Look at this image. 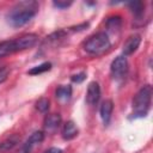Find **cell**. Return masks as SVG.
Masks as SVG:
<instances>
[{"mask_svg": "<svg viewBox=\"0 0 153 153\" xmlns=\"http://www.w3.org/2000/svg\"><path fill=\"white\" fill-rule=\"evenodd\" d=\"M12 53H16V50H14V41L13 39L0 42V57H4V56L10 55Z\"/></svg>", "mask_w": 153, "mask_h": 153, "instance_id": "cell-15", "label": "cell"}, {"mask_svg": "<svg viewBox=\"0 0 153 153\" xmlns=\"http://www.w3.org/2000/svg\"><path fill=\"white\" fill-rule=\"evenodd\" d=\"M44 153H62V151L60 148H56V147H51L49 149H47Z\"/></svg>", "mask_w": 153, "mask_h": 153, "instance_id": "cell-24", "label": "cell"}, {"mask_svg": "<svg viewBox=\"0 0 153 153\" xmlns=\"http://www.w3.org/2000/svg\"><path fill=\"white\" fill-rule=\"evenodd\" d=\"M44 140V133L41 131V130H37V131H33L29 139L20 146V148L18 149L17 153H31V151L33 149L35 146L39 145L42 141Z\"/></svg>", "mask_w": 153, "mask_h": 153, "instance_id": "cell-5", "label": "cell"}, {"mask_svg": "<svg viewBox=\"0 0 153 153\" xmlns=\"http://www.w3.org/2000/svg\"><path fill=\"white\" fill-rule=\"evenodd\" d=\"M19 141H20V137L18 135H11L10 137L5 139L4 141L0 142V153L11 151L19 143Z\"/></svg>", "mask_w": 153, "mask_h": 153, "instance_id": "cell-12", "label": "cell"}, {"mask_svg": "<svg viewBox=\"0 0 153 153\" xmlns=\"http://www.w3.org/2000/svg\"><path fill=\"white\" fill-rule=\"evenodd\" d=\"M114 110V103L111 99H106L102 103L100 108H99V114H100V118L103 121V123L105 126L109 124L110 118H111V114Z\"/></svg>", "mask_w": 153, "mask_h": 153, "instance_id": "cell-9", "label": "cell"}, {"mask_svg": "<svg viewBox=\"0 0 153 153\" xmlns=\"http://www.w3.org/2000/svg\"><path fill=\"white\" fill-rule=\"evenodd\" d=\"M85 79H86V73H85V72H80V73L74 74V75L71 76V80H72L73 82H76V84L82 82Z\"/></svg>", "mask_w": 153, "mask_h": 153, "instance_id": "cell-20", "label": "cell"}, {"mask_svg": "<svg viewBox=\"0 0 153 153\" xmlns=\"http://www.w3.org/2000/svg\"><path fill=\"white\" fill-rule=\"evenodd\" d=\"M152 99V86H142L133 98V116L134 117H145L149 110Z\"/></svg>", "mask_w": 153, "mask_h": 153, "instance_id": "cell-2", "label": "cell"}, {"mask_svg": "<svg viewBox=\"0 0 153 153\" xmlns=\"http://www.w3.org/2000/svg\"><path fill=\"white\" fill-rule=\"evenodd\" d=\"M38 4L36 1H22L7 16V22L12 27H20L29 23L37 13Z\"/></svg>", "mask_w": 153, "mask_h": 153, "instance_id": "cell-1", "label": "cell"}, {"mask_svg": "<svg viewBox=\"0 0 153 153\" xmlns=\"http://www.w3.org/2000/svg\"><path fill=\"white\" fill-rule=\"evenodd\" d=\"M105 25H106V29L111 32H118L121 30V26H122V19L120 16H112V17H109L105 22Z\"/></svg>", "mask_w": 153, "mask_h": 153, "instance_id": "cell-14", "label": "cell"}, {"mask_svg": "<svg viewBox=\"0 0 153 153\" xmlns=\"http://www.w3.org/2000/svg\"><path fill=\"white\" fill-rule=\"evenodd\" d=\"M53 5L60 10H63V8H67L72 5V1H53Z\"/></svg>", "mask_w": 153, "mask_h": 153, "instance_id": "cell-22", "label": "cell"}, {"mask_svg": "<svg viewBox=\"0 0 153 153\" xmlns=\"http://www.w3.org/2000/svg\"><path fill=\"white\" fill-rule=\"evenodd\" d=\"M65 36H66V32H65L63 30H59V31L53 32L51 35H49V36L47 37V42H48V41H49V42H51V41H59V39L63 38Z\"/></svg>", "mask_w": 153, "mask_h": 153, "instance_id": "cell-19", "label": "cell"}, {"mask_svg": "<svg viewBox=\"0 0 153 153\" xmlns=\"http://www.w3.org/2000/svg\"><path fill=\"white\" fill-rule=\"evenodd\" d=\"M13 41H14V50L20 51V50L30 49L33 45H36V43L38 42V36L36 33H25Z\"/></svg>", "mask_w": 153, "mask_h": 153, "instance_id": "cell-4", "label": "cell"}, {"mask_svg": "<svg viewBox=\"0 0 153 153\" xmlns=\"http://www.w3.org/2000/svg\"><path fill=\"white\" fill-rule=\"evenodd\" d=\"M43 124H44V128L48 131H54L61 124V116H60V114H49V115H47L45 118H44Z\"/></svg>", "mask_w": 153, "mask_h": 153, "instance_id": "cell-10", "label": "cell"}, {"mask_svg": "<svg viewBox=\"0 0 153 153\" xmlns=\"http://www.w3.org/2000/svg\"><path fill=\"white\" fill-rule=\"evenodd\" d=\"M36 109L39 112H47L49 109V100L47 98H41L36 102Z\"/></svg>", "mask_w": 153, "mask_h": 153, "instance_id": "cell-18", "label": "cell"}, {"mask_svg": "<svg viewBox=\"0 0 153 153\" xmlns=\"http://www.w3.org/2000/svg\"><path fill=\"white\" fill-rule=\"evenodd\" d=\"M111 45L109 36L106 32H97L91 36L84 44V49L88 54H100L108 50Z\"/></svg>", "mask_w": 153, "mask_h": 153, "instance_id": "cell-3", "label": "cell"}, {"mask_svg": "<svg viewBox=\"0 0 153 153\" xmlns=\"http://www.w3.org/2000/svg\"><path fill=\"white\" fill-rule=\"evenodd\" d=\"M128 7L134 13L135 17H141V14L143 13L145 4L142 1H130V2H128Z\"/></svg>", "mask_w": 153, "mask_h": 153, "instance_id": "cell-16", "label": "cell"}, {"mask_svg": "<svg viewBox=\"0 0 153 153\" xmlns=\"http://www.w3.org/2000/svg\"><path fill=\"white\" fill-rule=\"evenodd\" d=\"M100 98V87L97 81H92L87 86V92H86V102L90 105H94L98 103Z\"/></svg>", "mask_w": 153, "mask_h": 153, "instance_id": "cell-7", "label": "cell"}, {"mask_svg": "<svg viewBox=\"0 0 153 153\" xmlns=\"http://www.w3.org/2000/svg\"><path fill=\"white\" fill-rule=\"evenodd\" d=\"M55 97L60 102H67L72 97V86L71 85H61L55 91Z\"/></svg>", "mask_w": 153, "mask_h": 153, "instance_id": "cell-13", "label": "cell"}, {"mask_svg": "<svg viewBox=\"0 0 153 153\" xmlns=\"http://www.w3.org/2000/svg\"><path fill=\"white\" fill-rule=\"evenodd\" d=\"M10 72H11V71H10V67H7V66H2V67H0V84L4 82V81L7 79Z\"/></svg>", "mask_w": 153, "mask_h": 153, "instance_id": "cell-21", "label": "cell"}, {"mask_svg": "<svg viewBox=\"0 0 153 153\" xmlns=\"http://www.w3.org/2000/svg\"><path fill=\"white\" fill-rule=\"evenodd\" d=\"M50 69H51V63L50 62H43L38 66L32 67L27 73L30 75H38V74H42V73H44L47 71H50Z\"/></svg>", "mask_w": 153, "mask_h": 153, "instance_id": "cell-17", "label": "cell"}, {"mask_svg": "<svg viewBox=\"0 0 153 153\" xmlns=\"http://www.w3.org/2000/svg\"><path fill=\"white\" fill-rule=\"evenodd\" d=\"M78 133H79V129L73 121H68L65 123L62 128V137L65 140H73L74 137L78 136Z\"/></svg>", "mask_w": 153, "mask_h": 153, "instance_id": "cell-11", "label": "cell"}, {"mask_svg": "<svg viewBox=\"0 0 153 153\" xmlns=\"http://www.w3.org/2000/svg\"><path fill=\"white\" fill-rule=\"evenodd\" d=\"M87 26H88V23H82V24H80V25H76V26L71 27V30H72V31H81V30L86 29Z\"/></svg>", "mask_w": 153, "mask_h": 153, "instance_id": "cell-23", "label": "cell"}, {"mask_svg": "<svg viewBox=\"0 0 153 153\" xmlns=\"http://www.w3.org/2000/svg\"><path fill=\"white\" fill-rule=\"evenodd\" d=\"M110 69H111V74L114 75V78H121V76H123L127 73V71H128V61H127V57L123 56V55L117 56L111 62Z\"/></svg>", "mask_w": 153, "mask_h": 153, "instance_id": "cell-6", "label": "cell"}, {"mask_svg": "<svg viewBox=\"0 0 153 153\" xmlns=\"http://www.w3.org/2000/svg\"><path fill=\"white\" fill-rule=\"evenodd\" d=\"M141 43V36L140 35H133L130 37H128V39L124 42L122 51H123V56H128L131 55L134 51H136V49L139 48Z\"/></svg>", "mask_w": 153, "mask_h": 153, "instance_id": "cell-8", "label": "cell"}]
</instances>
